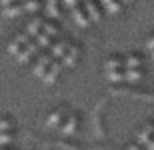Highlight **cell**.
I'll return each instance as SVG.
<instances>
[{
  "label": "cell",
  "mask_w": 154,
  "mask_h": 150,
  "mask_svg": "<svg viewBox=\"0 0 154 150\" xmlns=\"http://www.w3.org/2000/svg\"><path fill=\"white\" fill-rule=\"evenodd\" d=\"M32 40H34V38H32V36H28L24 30H22V32H16V34L12 36V40L8 42V52H10L12 56L16 58L18 54L22 52V48L26 46V44H30Z\"/></svg>",
  "instance_id": "1"
},
{
  "label": "cell",
  "mask_w": 154,
  "mask_h": 150,
  "mask_svg": "<svg viewBox=\"0 0 154 150\" xmlns=\"http://www.w3.org/2000/svg\"><path fill=\"white\" fill-rule=\"evenodd\" d=\"M52 62H54V58H52L46 50L40 52L38 56L34 58V62H32V74L38 76V78H42V76H44V72L48 70V66H50Z\"/></svg>",
  "instance_id": "2"
},
{
  "label": "cell",
  "mask_w": 154,
  "mask_h": 150,
  "mask_svg": "<svg viewBox=\"0 0 154 150\" xmlns=\"http://www.w3.org/2000/svg\"><path fill=\"white\" fill-rule=\"evenodd\" d=\"M40 52H42V50H40V46L36 44L34 40H32L30 44H26V46L22 48V52L16 56V62L22 64V66H26V64H32V62H34V58L38 56Z\"/></svg>",
  "instance_id": "3"
},
{
  "label": "cell",
  "mask_w": 154,
  "mask_h": 150,
  "mask_svg": "<svg viewBox=\"0 0 154 150\" xmlns=\"http://www.w3.org/2000/svg\"><path fill=\"white\" fill-rule=\"evenodd\" d=\"M66 116H68V112H66V108H54L50 110L48 114H46V128H50V130H58V128L62 126V122L66 120Z\"/></svg>",
  "instance_id": "4"
},
{
  "label": "cell",
  "mask_w": 154,
  "mask_h": 150,
  "mask_svg": "<svg viewBox=\"0 0 154 150\" xmlns=\"http://www.w3.org/2000/svg\"><path fill=\"white\" fill-rule=\"evenodd\" d=\"M68 46H70V42H68V38H54V42L50 44V48H48V54H50L54 60H62V56L66 54V50H68Z\"/></svg>",
  "instance_id": "5"
},
{
  "label": "cell",
  "mask_w": 154,
  "mask_h": 150,
  "mask_svg": "<svg viewBox=\"0 0 154 150\" xmlns=\"http://www.w3.org/2000/svg\"><path fill=\"white\" fill-rule=\"evenodd\" d=\"M80 52H82V48H80V44H72L70 42V46L68 50H66V54L62 56V64H64V68H72V66H76L80 60Z\"/></svg>",
  "instance_id": "6"
},
{
  "label": "cell",
  "mask_w": 154,
  "mask_h": 150,
  "mask_svg": "<svg viewBox=\"0 0 154 150\" xmlns=\"http://www.w3.org/2000/svg\"><path fill=\"white\" fill-rule=\"evenodd\" d=\"M62 70H64L62 60H54V62L48 66V70L44 72V76H42V82H44V84H54V82L58 80V76L62 74Z\"/></svg>",
  "instance_id": "7"
},
{
  "label": "cell",
  "mask_w": 154,
  "mask_h": 150,
  "mask_svg": "<svg viewBox=\"0 0 154 150\" xmlns=\"http://www.w3.org/2000/svg\"><path fill=\"white\" fill-rule=\"evenodd\" d=\"M82 6H84L86 14H88V18H90V22H98L100 18H102V6H100V2L98 0H86V2H82Z\"/></svg>",
  "instance_id": "8"
},
{
  "label": "cell",
  "mask_w": 154,
  "mask_h": 150,
  "mask_svg": "<svg viewBox=\"0 0 154 150\" xmlns=\"http://www.w3.org/2000/svg\"><path fill=\"white\" fill-rule=\"evenodd\" d=\"M62 136H72V134L78 130V116L76 114H68L66 116V120L62 122V126L58 128Z\"/></svg>",
  "instance_id": "9"
},
{
  "label": "cell",
  "mask_w": 154,
  "mask_h": 150,
  "mask_svg": "<svg viewBox=\"0 0 154 150\" xmlns=\"http://www.w3.org/2000/svg\"><path fill=\"white\" fill-rule=\"evenodd\" d=\"M154 136V122H146L140 130H138V134H136V142L140 146H146L150 142V138Z\"/></svg>",
  "instance_id": "10"
},
{
  "label": "cell",
  "mask_w": 154,
  "mask_h": 150,
  "mask_svg": "<svg viewBox=\"0 0 154 150\" xmlns=\"http://www.w3.org/2000/svg\"><path fill=\"white\" fill-rule=\"evenodd\" d=\"M70 12H72V20H74L76 26L86 28V26L90 24V18H88V14H86V10H84V6H82V4L76 6V8H72Z\"/></svg>",
  "instance_id": "11"
},
{
  "label": "cell",
  "mask_w": 154,
  "mask_h": 150,
  "mask_svg": "<svg viewBox=\"0 0 154 150\" xmlns=\"http://www.w3.org/2000/svg\"><path fill=\"white\" fill-rule=\"evenodd\" d=\"M44 22H46L44 18H40V16H36V14H34V16H32L28 22H26V26H24V32H26L28 36H32V38H34V36L38 34L40 30H42Z\"/></svg>",
  "instance_id": "12"
},
{
  "label": "cell",
  "mask_w": 154,
  "mask_h": 150,
  "mask_svg": "<svg viewBox=\"0 0 154 150\" xmlns=\"http://www.w3.org/2000/svg\"><path fill=\"white\" fill-rule=\"evenodd\" d=\"M44 12L48 18H60L62 16V2L60 0H44Z\"/></svg>",
  "instance_id": "13"
},
{
  "label": "cell",
  "mask_w": 154,
  "mask_h": 150,
  "mask_svg": "<svg viewBox=\"0 0 154 150\" xmlns=\"http://www.w3.org/2000/svg\"><path fill=\"white\" fill-rule=\"evenodd\" d=\"M104 66H106V72H110V70H124L126 68V58L122 54H112L110 58H106Z\"/></svg>",
  "instance_id": "14"
},
{
  "label": "cell",
  "mask_w": 154,
  "mask_h": 150,
  "mask_svg": "<svg viewBox=\"0 0 154 150\" xmlns=\"http://www.w3.org/2000/svg\"><path fill=\"white\" fill-rule=\"evenodd\" d=\"M98 2H100V6H102V10L106 14H118L122 10V6H124L120 0H98Z\"/></svg>",
  "instance_id": "15"
},
{
  "label": "cell",
  "mask_w": 154,
  "mask_h": 150,
  "mask_svg": "<svg viewBox=\"0 0 154 150\" xmlns=\"http://www.w3.org/2000/svg\"><path fill=\"white\" fill-rule=\"evenodd\" d=\"M124 72H126V82H128V84H138V82L142 80V76H144L142 66H136V68H124Z\"/></svg>",
  "instance_id": "16"
},
{
  "label": "cell",
  "mask_w": 154,
  "mask_h": 150,
  "mask_svg": "<svg viewBox=\"0 0 154 150\" xmlns=\"http://www.w3.org/2000/svg\"><path fill=\"white\" fill-rule=\"evenodd\" d=\"M24 8V14H36L44 8V2L42 0H20Z\"/></svg>",
  "instance_id": "17"
},
{
  "label": "cell",
  "mask_w": 154,
  "mask_h": 150,
  "mask_svg": "<svg viewBox=\"0 0 154 150\" xmlns=\"http://www.w3.org/2000/svg\"><path fill=\"white\" fill-rule=\"evenodd\" d=\"M24 14V8H22V2H16V4H10V6H4L2 8V16L6 18H18Z\"/></svg>",
  "instance_id": "18"
},
{
  "label": "cell",
  "mask_w": 154,
  "mask_h": 150,
  "mask_svg": "<svg viewBox=\"0 0 154 150\" xmlns=\"http://www.w3.org/2000/svg\"><path fill=\"white\" fill-rule=\"evenodd\" d=\"M34 42L40 46V50L44 52V50H48V48H50V44L54 42V38H52V36H48L46 32H42V30H40L38 34L34 36Z\"/></svg>",
  "instance_id": "19"
},
{
  "label": "cell",
  "mask_w": 154,
  "mask_h": 150,
  "mask_svg": "<svg viewBox=\"0 0 154 150\" xmlns=\"http://www.w3.org/2000/svg\"><path fill=\"white\" fill-rule=\"evenodd\" d=\"M126 58V68H136V66H142V54L140 52H128V54H124Z\"/></svg>",
  "instance_id": "20"
},
{
  "label": "cell",
  "mask_w": 154,
  "mask_h": 150,
  "mask_svg": "<svg viewBox=\"0 0 154 150\" xmlns=\"http://www.w3.org/2000/svg\"><path fill=\"white\" fill-rule=\"evenodd\" d=\"M106 78L112 84H122V82H126V72L124 70H110V72H106Z\"/></svg>",
  "instance_id": "21"
},
{
  "label": "cell",
  "mask_w": 154,
  "mask_h": 150,
  "mask_svg": "<svg viewBox=\"0 0 154 150\" xmlns=\"http://www.w3.org/2000/svg\"><path fill=\"white\" fill-rule=\"evenodd\" d=\"M42 32H46V34L52 36V38H56L58 32H60V26H58V22H54V20H46L44 26H42Z\"/></svg>",
  "instance_id": "22"
},
{
  "label": "cell",
  "mask_w": 154,
  "mask_h": 150,
  "mask_svg": "<svg viewBox=\"0 0 154 150\" xmlns=\"http://www.w3.org/2000/svg\"><path fill=\"white\" fill-rule=\"evenodd\" d=\"M8 130H14V120L10 116H0V132H8Z\"/></svg>",
  "instance_id": "23"
},
{
  "label": "cell",
  "mask_w": 154,
  "mask_h": 150,
  "mask_svg": "<svg viewBox=\"0 0 154 150\" xmlns=\"http://www.w3.org/2000/svg\"><path fill=\"white\" fill-rule=\"evenodd\" d=\"M14 144V132L8 130V132H0V146H12Z\"/></svg>",
  "instance_id": "24"
},
{
  "label": "cell",
  "mask_w": 154,
  "mask_h": 150,
  "mask_svg": "<svg viewBox=\"0 0 154 150\" xmlns=\"http://www.w3.org/2000/svg\"><path fill=\"white\" fill-rule=\"evenodd\" d=\"M60 2H62V6H64V8H68V10H72V8H76V6L82 4L80 0H60Z\"/></svg>",
  "instance_id": "25"
},
{
  "label": "cell",
  "mask_w": 154,
  "mask_h": 150,
  "mask_svg": "<svg viewBox=\"0 0 154 150\" xmlns=\"http://www.w3.org/2000/svg\"><path fill=\"white\" fill-rule=\"evenodd\" d=\"M146 48H148L150 52L154 50V34H150V36H148V40H146Z\"/></svg>",
  "instance_id": "26"
},
{
  "label": "cell",
  "mask_w": 154,
  "mask_h": 150,
  "mask_svg": "<svg viewBox=\"0 0 154 150\" xmlns=\"http://www.w3.org/2000/svg\"><path fill=\"white\" fill-rule=\"evenodd\" d=\"M16 2H20V0H0V6L4 8V6H10V4H16Z\"/></svg>",
  "instance_id": "27"
},
{
  "label": "cell",
  "mask_w": 154,
  "mask_h": 150,
  "mask_svg": "<svg viewBox=\"0 0 154 150\" xmlns=\"http://www.w3.org/2000/svg\"><path fill=\"white\" fill-rule=\"evenodd\" d=\"M124 150H140V144H138V142H134V144H128Z\"/></svg>",
  "instance_id": "28"
},
{
  "label": "cell",
  "mask_w": 154,
  "mask_h": 150,
  "mask_svg": "<svg viewBox=\"0 0 154 150\" xmlns=\"http://www.w3.org/2000/svg\"><path fill=\"white\" fill-rule=\"evenodd\" d=\"M144 150H154V136L150 138V142H148V144L144 146Z\"/></svg>",
  "instance_id": "29"
},
{
  "label": "cell",
  "mask_w": 154,
  "mask_h": 150,
  "mask_svg": "<svg viewBox=\"0 0 154 150\" xmlns=\"http://www.w3.org/2000/svg\"><path fill=\"white\" fill-rule=\"evenodd\" d=\"M120 2H122V4H124V6H128V4H132L134 0H120Z\"/></svg>",
  "instance_id": "30"
},
{
  "label": "cell",
  "mask_w": 154,
  "mask_h": 150,
  "mask_svg": "<svg viewBox=\"0 0 154 150\" xmlns=\"http://www.w3.org/2000/svg\"><path fill=\"white\" fill-rule=\"evenodd\" d=\"M150 56H152V60H154V50H152V52H150Z\"/></svg>",
  "instance_id": "31"
},
{
  "label": "cell",
  "mask_w": 154,
  "mask_h": 150,
  "mask_svg": "<svg viewBox=\"0 0 154 150\" xmlns=\"http://www.w3.org/2000/svg\"><path fill=\"white\" fill-rule=\"evenodd\" d=\"M80 2H86V0H80Z\"/></svg>",
  "instance_id": "32"
}]
</instances>
